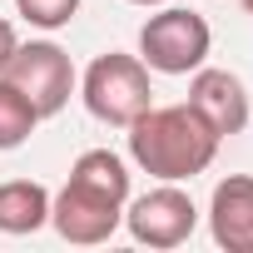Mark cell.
<instances>
[{"instance_id":"6da1fadb","label":"cell","mask_w":253,"mask_h":253,"mask_svg":"<svg viewBox=\"0 0 253 253\" xmlns=\"http://www.w3.org/2000/svg\"><path fill=\"white\" fill-rule=\"evenodd\" d=\"M218 144L223 139L209 129V119L194 104H149L129 124V159L159 184H184L204 174Z\"/></svg>"},{"instance_id":"7a4b0ae2","label":"cell","mask_w":253,"mask_h":253,"mask_svg":"<svg viewBox=\"0 0 253 253\" xmlns=\"http://www.w3.org/2000/svg\"><path fill=\"white\" fill-rule=\"evenodd\" d=\"M80 99L99 124H114V129H129V124L154 104V84H149V65L139 55L124 50H104L89 60L84 80H80Z\"/></svg>"},{"instance_id":"3957f363","label":"cell","mask_w":253,"mask_h":253,"mask_svg":"<svg viewBox=\"0 0 253 253\" xmlns=\"http://www.w3.org/2000/svg\"><path fill=\"white\" fill-rule=\"evenodd\" d=\"M209 50H213V30L199 10L164 5L139 25V60L154 75H194L209 60Z\"/></svg>"},{"instance_id":"277c9868","label":"cell","mask_w":253,"mask_h":253,"mask_svg":"<svg viewBox=\"0 0 253 253\" xmlns=\"http://www.w3.org/2000/svg\"><path fill=\"white\" fill-rule=\"evenodd\" d=\"M0 75H5V80L35 104L40 119L60 114V109L70 104V94H75V65H70V55H65L55 40L15 45V55L5 60V70H0Z\"/></svg>"},{"instance_id":"5b68a950","label":"cell","mask_w":253,"mask_h":253,"mask_svg":"<svg viewBox=\"0 0 253 253\" xmlns=\"http://www.w3.org/2000/svg\"><path fill=\"white\" fill-rule=\"evenodd\" d=\"M124 228L144 248H179V243L194 238L199 209L179 184H159V189L139 194L134 204H124Z\"/></svg>"},{"instance_id":"8992f818","label":"cell","mask_w":253,"mask_h":253,"mask_svg":"<svg viewBox=\"0 0 253 253\" xmlns=\"http://www.w3.org/2000/svg\"><path fill=\"white\" fill-rule=\"evenodd\" d=\"M124 223V204L104 199V194H89L80 184L65 179L60 194H50V228L65 238V243H80V248H94V243H109Z\"/></svg>"},{"instance_id":"52a82bcc","label":"cell","mask_w":253,"mask_h":253,"mask_svg":"<svg viewBox=\"0 0 253 253\" xmlns=\"http://www.w3.org/2000/svg\"><path fill=\"white\" fill-rule=\"evenodd\" d=\"M204 119H209V129L218 139L228 134H243L248 129V119H253V99H248V84L233 75V70H213V65H199L194 80H189V99Z\"/></svg>"},{"instance_id":"ba28073f","label":"cell","mask_w":253,"mask_h":253,"mask_svg":"<svg viewBox=\"0 0 253 253\" xmlns=\"http://www.w3.org/2000/svg\"><path fill=\"white\" fill-rule=\"evenodd\" d=\"M209 233L228 253H253V174H228L213 184Z\"/></svg>"},{"instance_id":"9c48e42d","label":"cell","mask_w":253,"mask_h":253,"mask_svg":"<svg viewBox=\"0 0 253 253\" xmlns=\"http://www.w3.org/2000/svg\"><path fill=\"white\" fill-rule=\"evenodd\" d=\"M50 223V189L35 179H5L0 184V233H40Z\"/></svg>"},{"instance_id":"30bf717a","label":"cell","mask_w":253,"mask_h":253,"mask_svg":"<svg viewBox=\"0 0 253 253\" xmlns=\"http://www.w3.org/2000/svg\"><path fill=\"white\" fill-rule=\"evenodd\" d=\"M70 184H80L89 194H104L114 204H129V164H124L114 149H84L70 164Z\"/></svg>"},{"instance_id":"8fae6325","label":"cell","mask_w":253,"mask_h":253,"mask_svg":"<svg viewBox=\"0 0 253 253\" xmlns=\"http://www.w3.org/2000/svg\"><path fill=\"white\" fill-rule=\"evenodd\" d=\"M35 124H40V114H35V104L0 75V154H10V149H20L30 134H35Z\"/></svg>"},{"instance_id":"7c38bea8","label":"cell","mask_w":253,"mask_h":253,"mask_svg":"<svg viewBox=\"0 0 253 253\" xmlns=\"http://www.w3.org/2000/svg\"><path fill=\"white\" fill-rule=\"evenodd\" d=\"M15 15H25L35 30H65L80 15V0H15Z\"/></svg>"},{"instance_id":"4fadbf2b","label":"cell","mask_w":253,"mask_h":253,"mask_svg":"<svg viewBox=\"0 0 253 253\" xmlns=\"http://www.w3.org/2000/svg\"><path fill=\"white\" fill-rule=\"evenodd\" d=\"M15 45H20V40H15V25L0 15V70H5V60L15 55Z\"/></svg>"},{"instance_id":"5bb4252c","label":"cell","mask_w":253,"mask_h":253,"mask_svg":"<svg viewBox=\"0 0 253 253\" xmlns=\"http://www.w3.org/2000/svg\"><path fill=\"white\" fill-rule=\"evenodd\" d=\"M129 5H144V10H159V5H164V0H129Z\"/></svg>"},{"instance_id":"9a60e30c","label":"cell","mask_w":253,"mask_h":253,"mask_svg":"<svg viewBox=\"0 0 253 253\" xmlns=\"http://www.w3.org/2000/svg\"><path fill=\"white\" fill-rule=\"evenodd\" d=\"M233 5H238V10H248V15H253V0H233Z\"/></svg>"}]
</instances>
